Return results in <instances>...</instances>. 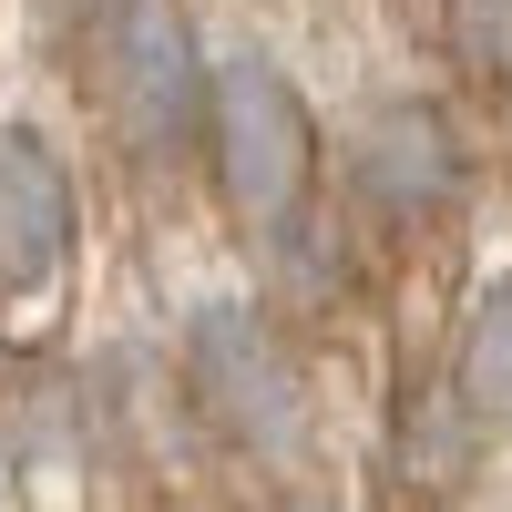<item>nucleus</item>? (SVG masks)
Returning <instances> with one entry per match:
<instances>
[{
    "mask_svg": "<svg viewBox=\"0 0 512 512\" xmlns=\"http://www.w3.org/2000/svg\"><path fill=\"white\" fill-rule=\"evenodd\" d=\"M451 379H461V410H472L482 431H512V277H492V287L472 297Z\"/></svg>",
    "mask_w": 512,
    "mask_h": 512,
    "instance_id": "nucleus-6",
    "label": "nucleus"
},
{
    "mask_svg": "<svg viewBox=\"0 0 512 512\" xmlns=\"http://www.w3.org/2000/svg\"><path fill=\"white\" fill-rule=\"evenodd\" d=\"M205 154H216V185L246 226H297V205L318 185V123L297 103V82L267 52H226L216 62V103H205Z\"/></svg>",
    "mask_w": 512,
    "mask_h": 512,
    "instance_id": "nucleus-1",
    "label": "nucleus"
},
{
    "mask_svg": "<svg viewBox=\"0 0 512 512\" xmlns=\"http://www.w3.org/2000/svg\"><path fill=\"white\" fill-rule=\"evenodd\" d=\"M185 390L205 400V420H216L236 451H287L297 420H308L297 359L277 349V328L256 308H236V297L195 308V328H185Z\"/></svg>",
    "mask_w": 512,
    "mask_h": 512,
    "instance_id": "nucleus-3",
    "label": "nucleus"
},
{
    "mask_svg": "<svg viewBox=\"0 0 512 512\" xmlns=\"http://www.w3.org/2000/svg\"><path fill=\"white\" fill-rule=\"evenodd\" d=\"M52 21H62V31H72V41H93V31H103V21H113V0H52Z\"/></svg>",
    "mask_w": 512,
    "mask_h": 512,
    "instance_id": "nucleus-8",
    "label": "nucleus"
},
{
    "mask_svg": "<svg viewBox=\"0 0 512 512\" xmlns=\"http://www.w3.org/2000/svg\"><path fill=\"white\" fill-rule=\"evenodd\" d=\"M359 195L390 205V216H441L461 195V134L441 103H379L369 134H359Z\"/></svg>",
    "mask_w": 512,
    "mask_h": 512,
    "instance_id": "nucleus-5",
    "label": "nucleus"
},
{
    "mask_svg": "<svg viewBox=\"0 0 512 512\" xmlns=\"http://www.w3.org/2000/svg\"><path fill=\"white\" fill-rule=\"evenodd\" d=\"M441 41L482 93H512V0H441Z\"/></svg>",
    "mask_w": 512,
    "mask_h": 512,
    "instance_id": "nucleus-7",
    "label": "nucleus"
},
{
    "mask_svg": "<svg viewBox=\"0 0 512 512\" xmlns=\"http://www.w3.org/2000/svg\"><path fill=\"white\" fill-rule=\"evenodd\" d=\"M72 267V175L31 123H0V308H31Z\"/></svg>",
    "mask_w": 512,
    "mask_h": 512,
    "instance_id": "nucleus-4",
    "label": "nucleus"
},
{
    "mask_svg": "<svg viewBox=\"0 0 512 512\" xmlns=\"http://www.w3.org/2000/svg\"><path fill=\"white\" fill-rule=\"evenodd\" d=\"M103 103L144 154H185V134L216 103V72H195V31L175 0H113V21L93 31Z\"/></svg>",
    "mask_w": 512,
    "mask_h": 512,
    "instance_id": "nucleus-2",
    "label": "nucleus"
}]
</instances>
